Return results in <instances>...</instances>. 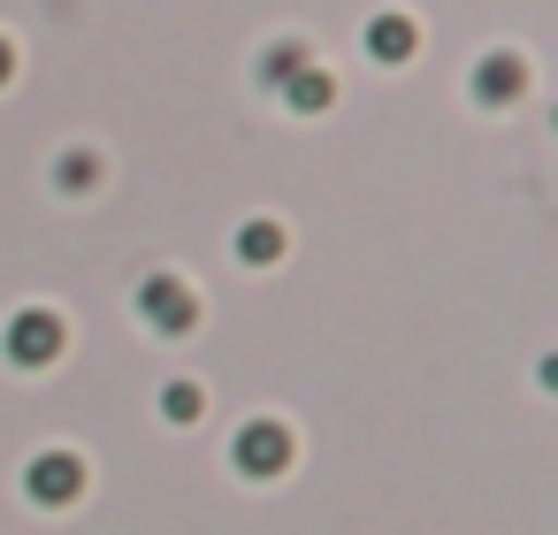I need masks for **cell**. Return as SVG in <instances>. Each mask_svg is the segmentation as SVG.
<instances>
[{
    "label": "cell",
    "mask_w": 558,
    "mask_h": 535,
    "mask_svg": "<svg viewBox=\"0 0 558 535\" xmlns=\"http://www.w3.org/2000/svg\"><path fill=\"white\" fill-rule=\"evenodd\" d=\"M291 428L283 421H245L238 428V443H230V459H238V474H253V482H268V474H283L291 466Z\"/></svg>",
    "instance_id": "cell-3"
},
{
    "label": "cell",
    "mask_w": 558,
    "mask_h": 535,
    "mask_svg": "<svg viewBox=\"0 0 558 535\" xmlns=\"http://www.w3.org/2000/svg\"><path fill=\"white\" fill-rule=\"evenodd\" d=\"M306 62H314V54H306V47H291V39H283V47H268V54H260V70H253V77H260V85H268V93H283V85H291V77H299V70H306Z\"/></svg>",
    "instance_id": "cell-9"
},
{
    "label": "cell",
    "mask_w": 558,
    "mask_h": 535,
    "mask_svg": "<svg viewBox=\"0 0 558 535\" xmlns=\"http://www.w3.org/2000/svg\"><path fill=\"white\" fill-rule=\"evenodd\" d=\"M70 344V321L54 306H24L9 329H0V352H9V367H54Z\"/></svg>",
    "instance_id": "cell-1"
},
{
    "label": "cell",
    "mask_w": 558,
    "mask_h": 535,
    "mask_svg": "<svg viewBox=\"0 0 558 535\" xmlns=\"http://www.w3.org/2000/svg\"><path fill=\"white\" fill-rule=\"evenodd\" d=\"M360 47H367L375 62H405V54L421 47V32H413V16H398V9H390V16H375V24L360 32Z\"/></svg>",
    "instance_id": "cell-6"
},
{
    "label": "cell",
    "mask_w": 558,
    "mask_h": 535,
    "mask_svg": "<svg viewBox=\"0 0 558 535\" xmlns=\"http://www.w3.org/2000/svg\"><path fill=\"white\" fill-rule=\"evenodd\" d=\"M24 489H32V504H77V489H85V459H77L70 443H47V451L24 466Z\"/></svg>",
    "instance_id": "cell-4"
},
{
    "label": "cell",
    "mask_w": 558,
    "mask_h": 535,
    "mask_svg": "<svg viewBox=\"0 0 558 535\" xmlns=\"http://www.w3.org/2000/svg\"><path fill=\"white\" fill-rule=\"evenodd\" d=\"M138 314L161 329V337H184L192 321H199V291L184 283V276H169V268H154L146 283H138Z\"/></svg>",
    "instance_id": "cell-2"
},
{
    "label": "cell",
    "mask_w": 558,
    "mask_h": 535,
    "mask_svg": "<svg viewBox=\"0 0 558 535\" xmlns=\"http://www.w3.org/2000/svg\"><path fill=\"white\" fill-rule=\"evenodd\" d=\"M199 413H207L199 382H169V390H161V421H177V428H184V421H199Z\"/></svg>",
    "instance_id": "cell-10"
},
{
    "label": "cell",
    "mask_w": 558,
    "mask_h": 535,
    "mask_svg": "<svg viewBox=\"0 0 558 535\" xmlns=\"http://www.w3.org/2000/svg\"><path fill=\"white\" fill-rule=\"evenodd\" d=\"M54 184H62V192H93V184H100V161H93V154H62V161H54Z\"/></svg>",
    "instance_id": "cell-11"
},
{
    "label": "cell",
    "mask_w": 558,
    "mask_h": 535,
    "mask_svg": "<svg viewBox=\"0 0 558 535\" xmlns=\"http://www.w3.org/2000/svg\"><path fill=\"white\" fill-rule=\"evenodd\" d=\"M283 100H291V108H299V115H322V108H329V100H337V77H329V70H322V62H306V70H299V77H291V85H283Z\"/></svg>",
    "instance_id": "cell-7"
},
{
    "label": "cell",
    "mask_w": 558,
    "mask_h": 535,
    "mask_svg": "<svg viewBox=\"0 0 558 535\" xmlns=\"http://www.w3.org/2000/svg\"><path fill=\"white\" fill-rule=\"evenodd\" d=\"M238 260H245V268H276V260H283V222H268V215L245 222V230H238Z\"/></svg>",
    "instance_id": "cell-8"
},
{
    "label": "cell",
    "mask_w": 558,
    "mask_h": 535,
    "mask_svg": "<svg viewBox=\"0 0 558 535\" xmlns=\"http://www.w3.org/2000/svg\"><path fill=\"white\" fill-rule=\"evenodd\" d=\"M9 77H16V47H9V39H0V85H9Z\"/></svg>",
    "instance_id": "cell-12"
},
{
    "label": "cell",
    "mask_w": 558,
    "mask_h": 535,
    "mask_svg": "<svg viewBox=\"0 0 558 535\" xmlns=\"http://www.w3.org/2000/svg\"><path fill=\"white\" fill-rule=\"evenodd\" d=\"M520 93H527V62L520 54H482L474 62V100L482 108H512Z\"/></svg>",
    "instance_id": "cell-5"
}]
</instances>
